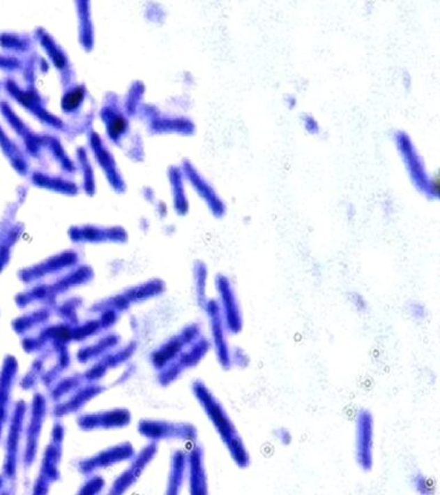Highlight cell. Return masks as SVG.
<instances>
[{"label":"cell","instance_id":"cell-1","mask_svg":"<svg viewBox=\"0 0 440 495\" xmlns=\"http://www.w3.org/2000/svg\"><path fill=\"white\" fill-rule=\"evenodd\" d=\"M194 397L211 422L213 428L222 439V444L229 450L232 460L240 469H247L250 466L251 457L245 441L238 434V429L226 412L224 406L215 398V394L201 380L194 381L192 384Z\"/></svg>","mask_w":440,"mask_h":495},{"label":"cell","instance_id":"cell-2","mask_svg":"<svg viewBox=\"0 0 440 495\" xmlns=\"http://www.w3.org/2000/svg\"><path fill=\"white\" fill-rule=\"evenodd\" d=\"M375 420L368 409H360L356 415L354 452L358 466L363 471H370L374 466Z\"/></svg>","mask_w":440,"mask_h":495},{"label":"cell","instance_id":"cell-3","mask_svg":"<svg viewBox=\"0 0 440 495\" xmlns=\"http://www.w3.org/2000/svg\"><path fill=\"white\" fill-rule=\"evenodd\" d=\"M138 431L151 441L174 439V441L195 443L197 441V430L193 424L186 422L142 420L139 422Z\"/></svg>","mask_w":440,"mask_h":495},{"label":"cell","instance_id":"cell-4","mask_svg":"<svg viewBox=\"0 0 440 495\" xmlns=\"http://www.w3.org/2000/svg\"><path fill=\"white\" fill-rule=\"evenodd\" d=\"M135 455V448H132V445L130 443H123L116 445L114 448L101 450L93 457L77 461L76 468L82 475L89 476L91 473L93 475L97 470L105 469L107 466H114L122 461L132 460Z\"/></svg>","mask_w":440,"mask_h":495},{"label":"cell","instance_id":"cell-5","mask_svg":"<svg viewBox=\"0 0 440 495\" xmlns=\"http://www.w3.org/2000/svg\"><path fill=\"white\" fill-rule=\"evenodd\" d=\"M217 288L222 297V316L226 330L231 334L236 335L238 332H241L243 328V316L234 288L229 279L225 276H219L217 279Z\"/></svg>","mask_w":440,"mask_h":495},{"label":"cell","instance_id":"cell-6","mask_svg":"<svg viewBox=\"0 0 440 495\" xmlns=\"http://www.w3.org/2000/svg\"><path fill=\"white\" fill-rule=\"evenodd\" d=\"M156 453H158V443L151 441V444H148L138 455L135 454V457H132L131 466L114 482L109 493L122 494L135 485L146 469V466L154 459Z\"/></svg>","mask_w":440,"mask_h":495},{"label":"cell","instance_id":"cell-7","mask_svg":"<svg viewBox=\"0 0 440 495\" xmlns=\"http://www.w3.org/2000/svg\"><path fill=\"white\" fill-rule=\"evenodd\" d=\"M131 413L128 409L116 408L107 412L82 414L78 416L77 424L82 430H108L124 428L131 423Z\"/></svg>","mask_w":440,"mask_h":495},{"label":"cell","instance_id":"cell-8","mask_svg":"<svg viewBox=\"0 0 440 495\" xmlns=\"http://www.w3.org/2000/svg\"><path fill=\"white\" fill-rule=\"evenodd\" d=\"M63 437H65V428L61 422H56L52 434L51 443L46 450L42 475L39 478V482L42 484L43 487H46V489H49L52 482H54L59 478V464L61 461Z\"/></svg>","mask_w":440,"mask_h":495},{"label":"cell","instance_id":"cell-9","mask_svg":"<svg viewBox=\"0 0 440 495\" xmlns=\"http://www.w3.org/2000/svg\"><path fill=\"white\" fill-rule=\"evenodd\" d=\"M187 473L190 480V494H206L208 476L204 466V450L197 443L187 453Z\"/></svg>","mask_w":440,"mask_h":495},{"label":"cell","instance_id":"cell-10","mask_svg":"<svg viewBox=\"0 0 440 495\" xmlns=\"http://www.w3.org/2000/svg\"><path fill=\"white\" fill-rule=\"evenodd\" d=\"M208 312H209L210 323H211L212 332H213V339H215V351L218 355L219 362L224 368L232 367V352L229 350V344L226 341L225 323L222 319V311L218 304L215 302H210L208 304Z\"/></svg>","mask_w":440,"mask_h":495},{"label":"cell","instance_id":"cell-11","mask_svg":"<svg viewBox=\"0 0 440 495\" xmlns=\"http://www.w3.org/2000/svg\"><path fill=\"white\" fill-rule=\"evenodd\" d=\"M103 389L99 387H87L85 390L79 391L76 394H71L65 403L58 404L55 406L54 416L62 418V416L69 415L73 413L78 412L86 405L94 397L99 396L100 392H103Z\"/></svg>","mask_w":440,"mask_h":495},{"label":"cell","instance_id":"cell-12","mask_svg":"<svg viewBox=\"0 0 440 495\" xmlns=\"http://www.w3.org/2000/svg\"><path fill=\"white\" fill-rule=\"evenodd\" d=\"M187 473V453L178 450L172 454L171 469L167 482V494H178L183 486Z\"/></svg>","mask_w":440,"mask_h":495},{"label":"cell","instance_id":"cell-13","mask_svg":"<svg viewBox=\"0 0 440 495\" xmlns=\"http://www.w3.org/2000/svg\"><path fill=\"white\" fill-rule=\"evenodd\" d=\"M400 145H402L400 149H402V155L405 156L406 162L409 164L408 169L411 171L413 179L416 182V185L420 186L421 189H425L429 182H427V175L424 172L423 166L421 165L420 158L415 153L414 149L411 148V144L406 139H404V137L400 139Z\"/></svg>","mask_w":440,"mask_h":495},{"label":"cell","instance_id":"cell-14","mask_svg":"<svg viewBox=\"0 0 440 495\" xmlns=\"http://www.w3.org/2000/svg\"><path fill=\"white\" fill-rule=\"evenodd\" d=\"M35 414H33V431L30 432L29 450L28 452V457L26 460L33 462L35 457L36 450H37V443H38L39 435H40V429H42L43 421L45 418L46 406L44 397L36 396L35 398Z\"/></svg>","mask_w":440,"mask_h":495},{"label":"cell","instance_id":"cell-15","mask_svg":"<svg viewBox=\"0 0 440 495\" xmlns=\"http://www.w3.org/2000/svg\"><path fill=\"white\" fill-rule=\"evenodd\" d=\"M411 486L418 494L429 495L432 492L430 480L421 471H416L411 475Z\"/></svg>","mask_w":440,"mask_h":495},{"label":"cell","instance_id":"cell-16","mask_svg":"<svg viewBox=\"0 0 440 495\" xmlns=\"http://www.w3.org/2000/svg\"><path fill=\"white\" fill-rule=\"evenodd\" d=\"M105 486V480L100 476H92L85 482L84 485H82L79 493H85V494H96L99 492L100 489H103Z\"/></svg>","mask_w":440,"mask_h":495},{"label":"cell","instance_id":"cell-17","mask_svg":"<svg viewBox=\"0 0 440 495\" xmlns=\"http://www.w3.org/2000/svg\"><path fill=\"white\" fill-rule=\"evenodd\" d=\"M232 364H236L241 368L249 366V355L242 348H236L234 353H232Z\"/></svg>","mask_w":440,"mask_h":495},{"label":"cell","instance_id":"cell-18","mask_svg":"<svg viewBox=\"0 0 440 495\" xmlns=\"http://www.w3.org/2000/svg\"><path fill=\"white\" fill-rule=\"evenodd\" d=\"M408 313L411 314V318H414L415 320H423L427 311L421 303L414 302L408 305Z\"/></svg>","mask_w":440,"mask_h":495},{"label":"cell","instance_id":"cell-19","mask_svg":"<svg viewBox=\"0 0 440 495\" xmlns=\"http://www.w3.org/2000/svg\"><path fill=\"white\" fill-rule=\"evenodd\" d=\"M274 435L277 437L278 441L282 445H289L293 441V436L290 434L288 429L280 428L275 430Z\"/></svg>","mask_w":440,"mask_h":495},{"label":"cell","instance_id":"cell-20","mask_svg":"<svg viewBox=\"0 0 440 495\" xmlns=\"http://www.w3.org/2000/svg\"><path fill=\"white\" fill-rule=\"evenodd\" d=\"M351 303L354 305L358 311H365L366 310L367 304L366 300H363V296L359 294L351 295L350 297Z\"/></svg>","mask_w":440,"mask_h":495},{"label":"cell","instance_id":"cell-21","mask_svg":"<svg viewBox=\"0 0 440 495\" xmlns=\"http://www.w3.org/2000/svg\"><path fill=\"white\" fill-rule=\"evenodd\" d=\"M81 93L77 92H74L69 94L65 101L66 107H69V108H71V107H75V105H77L79 99H81Z\"/></svg>","mask_w":440,"mask_h":495},{"label":"cell","instance_id":"cell-22","mask_svg":"<svg viewBox=\"0 0 440 495\" xmlns=\"http://www.w3.org/2000/svg\"><path fill=\"white\" fill-rule=\"evenodd\" d=\"M124 126H126V124H124V121H123L122 119H116V121H114L113 125H112V132H114V133H119V132L123 131Z\"/></svg>","mask_w":440,"mask_h":495}]
</instances>
